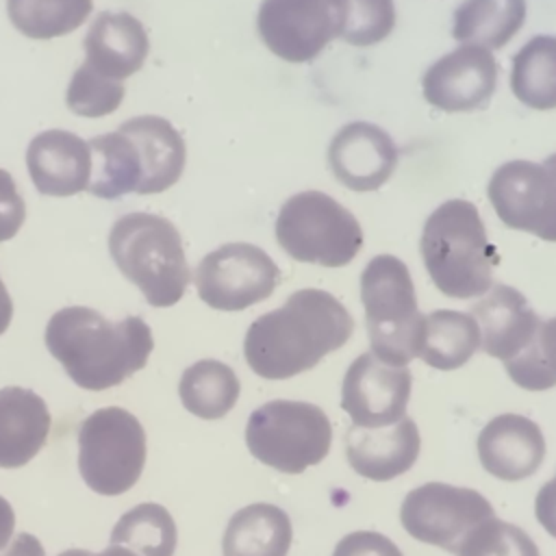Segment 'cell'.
Segmentation results:
<instances>
[{
    "mask_svg": "<svg viewBox=\"0 0 556 556\" xmlns=\"http://www.w3.org/2000/svg\"><path fill=\"white\" fill-rule=\"evenodd\" d=\"M350 311L328 291L300 289L256 317L243 339L248 367L265 380H287L313 369L352 337Z\"/></svg>",
    "mask_w": 556,
    "mask_h": 556,
    "instance_id": "obj_1",
    "label": "cell"
},
{
    "mask_svg": "<svg viewBox=\"0 0 556 556\" xmlns=\"http://www.w3.org/2000/svg\"><path fill=\"white\" fill-rule=\"evenodd\" d=\"M46 348L74 384L104 391L143 369L154 348L150 326L128 315L109 319L89 306H65L46 326Z\"/></svg>",
    "mask_w": 556,
    "mask_h": 556,
    "instance_id": "obj_2",
    "label": "cell"
},
{
    "mask_svg": "<svg viewBox=\"0 0 556 556\" xmlns=\"http://www.w3.org/2000/svg\"><path fill=\"white\" fill-rule=\"evenodd\" d=\"M419 250L443 295L469 300L491 289L497 252L471 202L447 200L437 206L424 224Z\"/></svg>",
    "mask_w": 556,
    "mask_h": 556,
    "instance_id": "obj_3",
    "label": "cell"
},
{
    "mask_svg": "<svg viewBox=\"0 0 556 556\" xmlns=\"http://www.w3.org/2000/svg\"><path fill=\"white\" fill-rule=\"evenodd\" d=\"M117 269L156 308L174 306L191 280L178 228L154 213L122 215L109 232Z\"/></svg>",
    "mask_w": 556,
    "mask_h": 556,
    "instance_id": "obj_4",
    "label": "cell"
},
{
    "mask_svg": "<svg viewBox=\"0 0 556 556\" xmlns=\"http://www.w3.org/2000/svg\"><path fill=\"white\" fill-rule=\"evenodd\" d=\"M361 300L371 354L402 367L417 358L424 315L404 261L393 254L374 256L361 274Z\"/></svg>",
    "mask_w": 556,
    "mask_h": 556,
    "instance_id": "obj_5",
    "label": "cell"
},
{
    "mask_svg": "<svg viewBox=\"0 0 556 556\" xmlns=\"http://www.w3.org/2000/svg\"><path fill=\"white\" fill-rule=\"evenodd\" d=\"M330 443V419L311 402L271 400L248 417L245 445L250 454L282 473H302L321 463Z\"/></svg>",
    "mask_w": 556,
    "mask_h": 556,
    "instance_id": "obj_6",
    "label": "cell"
},
{
    "mask_svg": "<svg viewBox=\"0 0 556 556\" xmlns=\"http://www.w3.org/2000/svg\"><path fill=\"white\" fill-rule=\"evenodd\" d=\"M278 245L300 263L343 267L363 245L356 217L324 191L291 195L276 217Z\"/></svg>",
    "mask_w": 556,
    "mask_h": 556,
    "instance_id": "obj_7",
    "label": "cell"
},
{
    "mask_svg": "<svg viewBox=\"0 0 556 556\" xmlns=\"http://www.w3.org/2000/svg\"><path fill=\"white\" fill-rule=\"evenodd\" d=\"M146 465V432L119 406L93 410L78 428V469L100 495H122L137 484Z\"/></svg>",
    "mask_w": 556,
    "mask_h": 556,
    "instance_id": "obj_8",
    "label": "cell"
},
{
    "mask_svg": "<svg viewBox=\"0 0 556 556\" xmlns=\"http://www.w3.org/2000/svg\"><path fill=\"white\" fill-rule=\"evenodd\" d=\"M348 0H263L256 26L263 43L287 63L313 61L341 37Z\"/></svg>",
    "mask_w": 556,
    "mask_h": 556,
    "instance_id": "obj_9",
    "label": "cell"
},
{
    "mask_svg": "<svg viewBox=\"0 0 556 556\" xmlns=\"http://www.w3.org/2000/svg\"><path fill=\"white\" fill-rule=\"evenodd\" d=\"M493 517V506L484 495L443 482H426L408 491L400 508V521L413 539L452 554L473 528Z\"/></svg>",
    "mask_w": 556,
    "mask_h": 556,
    "instance_id": "obj_10",
    "label": "cell"
},
{
    "mask_svg": "<svg viewBox=\"0 0 556 556\" xmlns=\"http://www.w3.org/2000/svg\"><path fill=\"white\" fill-rule=\"evenodd\" d=\"M280 269L274 258L252 243H224L195 267V289L204 304L217 311H243L269 298Z\"/></svg>",
    "mask_w": 556,
    "mask_h": 556,
    "instance_id": "obj_11",
    "label": "cell"
},
{
    "mask_svg": "<svg viewBox=\"0 0 556 556\" xmlns=\"http://www.w3.org/2000/svg\"><path fill=\"white\" fill-rule=\"evenodd\" d=\"M489 200L508 228L556 241V152L541 163L500 165L489 180Z\"/></svg>",
    "mask_w": 556,
    "mask_h": 556,
    "instance_id": "obj_12",
    "label": "cell"
},
{
    "mask_svg": "<svg viewBox=\"0 0 556 556\" xmlns=\"http://www.w3.org/2000/svg\"><path fill=\"white\" fill-rule=\"evenodd\" d=\"M413 376L408 367L391 365L365 352L352 361L341 384V408L352 426L384 428L406 417Z\"/></svg>",
    "mask_w": 556,
    "mask_h": 556,
    "instance_id": "obj_13",
    "label": "cell"
},
{
    "mask_svg": "<svg viewBox=\"0 0 556 556\" xmlns=\"http://www.w3.org/2000/svg\"><path fill=\"white\" fill-rule=\"evenodd\" d=\"M497 74L500 65L489 50L458 46L426 70L424 98L445 113L484 109L495 93Z\"/></svg>",
    "mask_w": 556,
    "mask_h": 556,
    "instance_id": "obj_14",
    "label": "cell"
},
{
    "mask_svg": "<svg viewBox=\"0 0 556 556\" xmlns=\"http://www.w3.org/2000/svg\"><path fill=\"white\" fill-rule=\"evenodd\" d=\"M334 178L352 191L380 189L397 165V146L387 130L369 122L345 124L328 146Z\"/></svg>",
    "mask_w": 556,
    "mask_h": 556,
    "instance_id": "obj_15",
    "label": "cell"
},
{
    "mask_svg": "<svg viewBox=\"0 0 556 556\" xmlns=\"http://www.w3.org/2000/svg\"><path fill=\"white\" fill-rule=\"evenodd\" d=\"M476 450L482 469L504 482H519L541 467L545 439L530 417L504 413L480 430Z\"/></svg>",
    "mask_w": 556,
    "mask_h": 556,
    "instance_id": "obj_16",
    "label": "cell"
},
{
    "mask_svg": "<svg viewBox=\"0 0 556 556\" xmlns=\"http://www.w3.org/2000/svg\"><path fill=\"white\" fill-rule=\"evenodd\" d=\"M26 167L41 195H76L89 187L91 150L70 130H43L28 143Z\"/></svg>",
    "mask_w": 556,
    "mask_h": 556,
    "instance_id": "obj_17",
    "label": "cell"
},
{
    "mask_svg": "<svg viewBox=\"0 0 556 556\" xmlns=\"http://www.w3.org/2000/svg\"><path fill=\"white\" fill-rule=\"evenodd\" d=\"M421 447L419 428L410 417L384 428L352 426L345 432V454L352 469L374 482H387L406 473Z\"/></svg>",
    "mask_w": 556,
    "mask_h": 556,
    "instance_id": "obj_18",
    "label": "cell"
},
{
    "mask_svg": "<svg viewBox=\"0 0 556 556\" xmlns=\"http://www.w3.org/2000/svg\"><path fill=\"white\" fill-rule=\"evenodd\" d=\"M469 315L480 328V348L504 363L515 358L532 341L541 324L526 295L502 282L491 285L471 306Z\"/></svg>",
    "mask_w": 556,
    "mask_h": 556,
    "instance_id": "obj_19",
    "label": "cell"
},
{
    "mask_svg": "<svg viewBox=\"0 0 556 556\" xmlns=\"http://www.w3.org/2000/svg\"><path fill=\"white\" fill-rule=\"evenodd\" d=\"M83 50L85 65L104 78L124 83L143 67L150 41L143 24L128 11H102L91 22Z\"/></svg>",
    "mask_w": 556,
    "mask_h": 556,
    "instance_id": "obj_20",
    "label": "cell"
},
{
    "mask_svg": "<svg viewBox=\"0 0 556 556\" xmlns=\"http://www.w3.org/2000/svg\"><path fill=\"white\" fill-rule=\"evenodd\" d=\"M135 146L141 165V195L161 193L182 176L187 148L180 132L165 117L137 115L117 126Z\"/></svg>",
    "mask_w": 556,
    "mask_h": 556,
    "instance_id": "obj_21",
    "label": "cell"
},
{
    "mask_svg": "<svg viewBox=\"0 0 556 556\" xmlns=\"http://www.w3.org/2000/svg\"><path fill=\"white\" fill-rule=\"evenodd\" d=\"M50 432V413L41 395L24 387L0 389V469L30 463Z\"/></svg>",
    "mask_w": 556,
    "mask_h": 556,
    "instance_id": "obj_22",
    "label": "cell"
},
{
    "mask_svg": "<svg viewBox=\"0 0 556 556\" xmlns=\"http://www.w3.org/2000/svg\"><path fill=\"white\" fill-rule=\"evenodd\" d=\"M293 539L289 515L267 502L239 508L222 539L224 556H287Z\"/></svg>",
    "mask_w": 556,
    "mask_h": 556,
    "instance_id": "obj_23",
    "label": "cell"
},
{
    "mask_svg": "<svg viewBox=\"0 0 556 556\" xmlns=\"http://www.w3.org/2000/svg\"><path fill=\"white\" fill-rule=\"evenodd\" d=\"M526 22V0H463L454 11L452 35L463 46L504 48Z\"/></svg>",
    "mask_w": 556,
    "mask_h": 556,
    "instance_id": "obj_24",
    "label": "cell"
},
{
    "mask_svg": "<svg viewBox=\"0 0 556 556\" xmlns=\"http://www.w3.org/2000/svg\"><path fill=\"white\" fill-rule=\"evenodd\" d=\"M480 348V328L469 313L432 311L424 317L419 358L441 371L463 367Z\"/></svg>",
    "mask_w": 556,
    "mask_h": 556,
    "instance_id": "obj_25",
    "label": "cell"
},
{
    "mask_svg": "<svg viewBox=\"0 0 556 556\" xmlns=\"http://www.w3.org/2000/svg\"><path fill=\"white\" fill-rule=\"evenodd\" d=\"M91 178L87 191L96 198L115 200L137 193L141 185V165L132 141L117 128L89 141Z\"/></svg>",
    "mask_w": 556,
    "mask_h": 556,
    "instance_id": "obj_26",
    "label": "cell"
},
{
    "mask_svg": "<svg viewBox=\"0 0 556 556\" xmlns=\"http://www.w3.org/2000/svg\"><path fill=\"white\" fill-rule=\"evenodd\" d=\"M241 393V382L232 367L215 358H202L189 365L178 382L182 406L200 419L226 417Z\"/></svg>",
    "mask_w": 556,
    "mask_h": 556,
    "instance_id": "obj_27",
    "label": "cell"
},
{
    "mask_svg": "<svg viewBox=\"0 0 556 556\" xmlns=\"http://www.w3.org/2000/svg\"><path fill=\"white\" fill-rule=\"evenodd\" d=\"M513 96L536 111L556 109V37L536 35L513 59Z\"/></svg>",
    "mask_w": 556,
    "mask_h": 556,
    "instance_id": "obj_28",
    "label": "cell"
},
{
    "mask_svg": "<svg viewBox=\"0 0 556 556\" xmlns=\"http://www.w3.org/2000/svg\"><path fill=\"white\" fill-rule=\"evenodd\" d=\"M111 543L124 545L137 556H174L178 543L176 521L165 506L143 502L117 519L111 530Z\"/></svg>",
    "mask_w": 556,
    "mask_h": 556,
    "instance_id": "obj_29",
    "label": "cell"
},
{
    "mask_svg": "<svg viewBox=\"0 0 556 556\" xmlns=\"http://www.w3.org/2000/svg\"><path fill=\"white\" fill-rule=\"evenodd\" d=\"M93 0H7L11 24L30 39L63 37L87 20Z\"/></svg>",
    "mask_w": 556,
    "mask_h": 556,
    "instance_id": "obj_30",
    "label": "cell"
},
{
    "mask_svg": "<svg viewBox=\"0 0 556 556\" xmlns=\"http://www.w3.org/2000/svg\"><path fill=\"white\" fill-rule=\"evenodd\" d=\"M510 380L528 391H545L556 384V317L541 321L532 341L504 363Z\"/></svg>",
    "mask_w": 556,
    "mask_h": 556,
    "instance_id": "obj_31",
    "label": "cell"
},
{
    "mask_svg": "<svg viewBox=\"0 0 556 556\" xmlns=\"http://www.w3.org/2000/svg\"><path fill=\"white\" fill-rule=\"evenodd\" d=\"M124 100V83L111 80L93 72L89 65L76 67L70 78L65 102L72 113L83 117H102L113 111Z\"/></svg>",
    "mask_w": 556,
    "mask_h": 556,
    "instance_id": "obj_32",
    "label": "cell"
},
{
    "mask_svg": "<svg viewBox=\"0 0 556 556\" xmlns=\"http://www.w3.org/2000/svg\"><path fill=\"white\" fill-rule=\"evenodd\" d=\"M456 556H541L532 536L497 517L473 528Z\"/></svg>",
    "mask_w": 556,
    "mask_h": 556,
    "instance_id": "obj_33",
    "label": "cell"
},
{
    "mask_svg": "<svg viewBox=\"0 0 556 556\" xmlns=\"http://www.w3.org/2000/svg\"><path fill=\"white\" fill-rule=\"evenodd\" d=\"M395 26L393 0H348V17L341 39L350 46H374L391 35Z\"/></svg>",
    "mask_w": 556,
    "mask_h": 556,
    "instance_id": "obj_34",
    "label": "cell"
},
{
    "mask_svg": "<svg viewBox=\"0 0 556 556\" xmlns=\"http://www.w3.org/2000/svg\"><path fill=\"white\" fill-rule=\"evenodd\" d=\"M332 556H404V554L389 536L374 530H356L339 539Z\"/></svg>",
    "mask_w": 556,
    "mask_h": 556,
    "instance_id": "obj_35",
    "label": "cell"
},
{
    "mask_svg": "<svg viewBox=\"0 0 556 556\" xmlns=\"http://www.w3.org/2000/svg\"><path fill=\"white\" fill-rule=\"evenodd\" d=\"M24 217L26 206L15 187V180L7 169H0V243L17 235Z\"/></svg>",
    "mask_w": 556,
    "mask_h": 556,
    "instance_id": "obj_36",
    "label": "cell"
},
{
    "mask_svg": "<svg viewBox=\"0 0 556 556\" xmlns=\"http://www.w3.org/2000/svg\"><path fill=\"white\" fill-rule=\"evenodd\" d=\"M534 515L547 534L556 539V476L539 489L534 500Z\"/></svg>",
    "mask_w": 556,
    "mask_h": 556,
    "instance_id": "obj_37",
    "label": "cell"
},
{
    "mask_svg": "<svg viewBox=\"0 0 556 556\" xmlns=\"http://www.w3.org/2000/svg\"><path fill=\"white\" fill-rule=\"evenodd\" d=\"M2 556H46V549L37 536L28 532H20L17 536L11 539V545Z\"/></svg>",
    "mask_w": 556,
    "mask_h": 556,
    "instance_id": "obj_38",
    "label": "cell"
},
{
    "mask_svg": "<svg viewBox=\"0 0 556 556\" xmlns=\"http://www.w3.org/2000/svg\"><path fill=\"white\" fill-rule=\"evenodd\" d=\"M15 530V513L11 504L0 495V552L11 543Z\"/></svg>",
    "mask_w": 556,
    "mask_h": 556,
    "instance_id": "obj_39",
    "label": "cell"
},
{
    "mask_svg": "<svg viewBox=\"0 0 556 556\" xmlns=\"http://www.w3.org/2000/svg\"><path fill=\"white\" fill-rule=\"evenodd\" d=\"M59 556H137V554L130 552V549L124 547V545L109 543V547L102 549V552H98V554H93V552H89V549H65V552H61Z\"/></svg>",
    "mask_w": 556,
    "mask_h": 556,
    "instance_id": "obj_40",
    "label": "cell"
},
{
    "mask_svg": "<svg viewBox=\"0 0 556 556\" xmlns=\"http://www.w3.org/2000/svg\"><path fill=\"white\" fill-rule=\"evenodd\" d=\"M11 317H13V302H11V295L0 278V334L7 332L9 324H11Z\"/></svg>",
    "mask_w": 556,
    "mask_h": 556,
    "instance_id": "obj_41",
    "label": "cell"
}]
</instances>
